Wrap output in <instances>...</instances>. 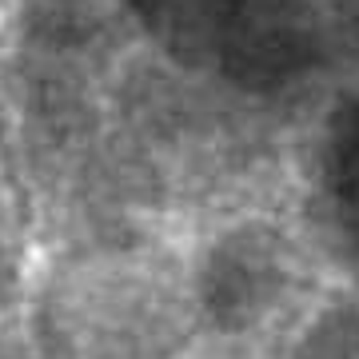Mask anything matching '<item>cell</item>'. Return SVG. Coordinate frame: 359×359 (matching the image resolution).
<instances>
[{"instance_id": "2", "label": "cell", "mask_w": 359, "mask_h": 359, "mask_svg": "<svg viewBox=\"0 0 359 359\" xmlns=\"http://www.w3.org/2000/svg\"><path fill=\"white\" fill-rule=\"evenodd\" d=\"M152 52L259 108L304 100L339 60L335 0H116Z\"/></svg>"}, {"instance_id": "4", "label": "cell", "mask_w": 359, "mask_h": 359, "mask_svg": "<svg viewBox=\"0 0 359 359\" xmlns=\"http://www.w3.org/2000/svg\"><path fill=\"white\" fill-rule=\"evenodd\" d=\"M304 216L316 248L359 280V84L320 108L304 152Z\"/></svg>"}, {"instance_id": "5", "label": "cell", "mask_w": 359, "mask_h": 359, "mask_svg": "<svg viewBox=\"0 0 359 359\" xmlns=\"http://www.w3.org/2000/svg\"><path fill=\"white\" fill-rule=\"evenodd\" d=\"M280 359H359V292H332L299 311Z\"/></svg>"}, {"instance_id": "1", "label": "cell", "mask_w": 359, "mask_h": 359, "mask_svg": "<svg viewBox=\"0 0 359 359\" xmlns=\"http://www.w3.org/2000/svg\"><path fill=\"white\" fill-rule=\"evenodd\" d=\"M200 327L192 264L128 219H88L56 248L28 311L40 359H188Z\"/></svg>"}, {"instance_id": "3", "label": "cell", "mask_w": 359, "mask_h": 359, "mask_svg": "<svg viewBox=\"0 0 359 359\" xmlns=\"http://www.w3.org/2000/svg\"><path fill=\"white\" fill-rule=\"evenodd\" d=\"M192 283L208 332L244 339L308 304L311 256L276 219L244 216L204 244L192 264Z\"/></svg>"}, {"instance_id": "6", "label": "cell", "mask_w": 359, "mask_h": 359, "mask_svg": "<svg viewBox=\"0 0 359 359\" xmlns=\"http://www.w3.org/2000/svg\"><path fill=\"white\" fill-rule=\"evenodd\" d=\"M188 359H252V355H248L244 347L228 344V347H212V351H200V355H188Z\"/></svg>"}]
</instances>
